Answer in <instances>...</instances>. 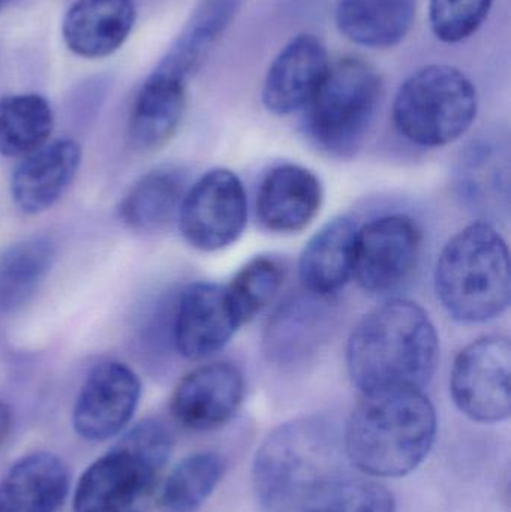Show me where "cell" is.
Masks as SVG:
<instances>
[{
	"label": "cell",
	"mask_w": 511,
	"mask_h": 512,
	"mask_svg": "<svg viewBox=\"0 0 511 512\" xmlns=\"http://www.w3.org/2000/svg\"><path fill=\"white\" fill-rule=\"evenodd\" d=\"M440 358V339L420 304L393 298L354 327L347 345V369L365 393L429 384Z\"/></svg>",
	"instance_id": "1"
},
{
	"label": "cell",
	"mask_w": 511,
	"mask_h": 512,
	"mask_svg": "<svg viewBox=\"0 0 511 512\" xmlns=\"http://www.w3.org/2000/svg\"><path fill=\"white\" fill-rule=\"evenodd\" d=\"M437 412L417 388L363 394L344 436V451L359 471L396 478L413 472L431 451Z\"/></svg>",
	"instance_id": "2"
},
{
	"label": "cell",
	"mask_w": 511,
	"mask_h": 512,
	"mask_svg": "<svg viewBox=\"0 0 511 512\" xmlns=\"http://www.w3.org/2000/svg\"><path fill=\"white\" fill-rule=\"evenodd\" d=\"M344 439L323 418H297L273 430L258 448L252 483L267 512H299L324 481L342 474Z\"/></svg>",
	"instance_id": "3"
},
{
	"label": "cell",
	"mask_w": 511,
	"mask_h": 512,
	"mask_svg": "<svg viewBox=\"0 0 511 512\" xmlns=\"http://www.w3.org/2000/svg\"><path fill=\"white\" fill-rule=\"evenodd\" d=\"M435 294L453 319L480 324L510 306V254L488 222H474L444 246L434 273Z\"/></svg>",
	"instance_id": "4"
},
{
	"label": "cell",
	"mask_w": 511,
	"mask_h": 512,
	"mask_svg": "<svg viewBox=\"0 0 511 512\" xmlns=\"http://www.w3.org/2000/svg\"><path fill=\"white\" fill-rule=\"evenodd\" d=\"M381 98L380 75L365 60L345 57L333 63L305 108L312 143L333 158H353L368 138Z\"/></svg>",
	"instance_id": "5"
},
{
	"label": "cell",
	"mask_w": 511,
	"mask_h": 512,
	"mask_svg": "<svg viewBox=\"0 0 511 512\" xmlns=\"http://www.w3.org/2000/svg\"><path fill=\"white\" fill-rule=\"evenodd\" d=\"M477 108L476 87L461 69L429 65L399 87L393 122L405 140L435 149L464 137L476 120Z\"/></svg>",
	"instance_id": "6"
},
{
	"label": "cell",
	"mask_w": 511,
	"mask_h": 512,
	"mask_svg": "<svg viewBox=\"0 0 511 512\" xmlns=\"http://www.w3.org/2000/svg\"><path fill=\"white\" fill-rule=\"evenodd\" d=\"M177 224L186 243L198 251L234 245L248 224L245 186L227 168L207 171L186 191Z\"/></svg>",
	"instance_id": "7"
},
{
	"label": "cell",
	"mask_w": 511,
	"mask_h": 512,
	"mask_svg": "<svg viewBox=\"0 0 511 512\" xmlns=\"http://www.w3.org/2000/svg\"><path fill=\"white\" fill-rule=\"evenodd\" d=\"M422 231L410 216L384 215L359 227L353 279L372 295H390L410 282L422 255Z\"/></svg>",
	"instance_id": "8"
},
{
	"label": "cell",
	"mask_w": 511,
	"mask_h": 512,
	"mask_svg": "<svg viewBox=\"0 0 511 512\" xmlns=\"http://www.w3.org/2000/svg\"><path fill=\"white\" fill-rule=\"evenodd\" d=\"M509 337L492 334L465 346L450 372V394L462 414L477 423H500L511 409Z\"/></svg>",
	"instance_id": "9"
},
{
	"label": "cell",
	"mask_w": 511,
	"mask_h": 512,
	"mask_svg": "<svg viewBox=\"0 0 511 512\" xmlns=\"http://www.w3.org/2000/svg\"><path fill=\"white\" fill-rule=\"evenodd\" d=\"M164 466L120 439L81 474L75 487L74 512H128L155 484Z\"/></svg>",
	"instance_id": "10"
},
{
	"label": "cell",
	"mask_w": 511,
	"mask_h": 512,
	"mask_svg": "<svg viewBox=\"0 0 511 512\" xmlns=\"http://www.w3.org/2000/svg\"><path fill=\"white\" fill-rule=\"evenodd\" d=\"M140 397L141 382L134 370L119 361H105L84 379L72 411V426L86 441H108L131 423Z\"/></svg>",
	"instance_id": "11"
},
{
	"label": "cell",
	"mask_w": 511,
	"mask_h": 512,
	"mask_svg": "<svg viewBox=\"0 0 511 512\" xmlns=\"http://www.w3.org/2000/svg\"><path fill=\"white\" fill-rule=\"evenodd\" d=\"M239 327L225 286L195 282L177 300L174 346L186 360H204L225 348Z\"/></svg>",
	"instance_id": "12"
},
{
	"label": "cell",
	"mask_w": 511,
	"mask_h": 512,
	"mask_svg": "<svg viewBox=\"0 0 511 512\" xmlns=\"http://www.w3.org/2000/svg\"><path fill=\"white\" fill-rule=\"evenodd\" d=\"M245 376L236 364L215 361L185 376L171 397V412L186 429L209 432L225 426L245 399Z\"/></svg>",
	"instance_id": "13"
},
{
	"label": "cell",
	"mask_w": 511,
	"mask_h": 512,
	"mask_svg": "<svg viewBox=\"0 0 511 512\" xmlns=\"http://www.w3.org/2000/svg\"><path fill=\"white\" fill-rule=\"evenodd\" d=\"M330 68L329 54L317 36L303 33L276 56L264 80V107L276 116L305 110Z\"/></svg>",
	"instance_id": "14"
},
{
	"label": "cell",
	"mask_w": 511,
	"mask_h": 512,
	"mask_svg": "<svg viewBox=\"0 0 511 512\" xmlns=\"http://www.w3.org/2000/svg\"><path fill=\"white\" fill-rule=\"evenodd\" d=\"M323 197V185L311 170L296 164L278 165L258 186L255 215L270 233H300L317 218Z\"/></svg>",
	"instance_id": "15"
},
{
	"label": "cell",
	"mask_w": 511,
	"mask_h": 512,
	"mask_svg": "<svg viewBox=\"0 0 511 512\" xmlns=\"http://www.w3.org/2000/svg\"><path fill=\"white\" fill-rule=\"evenodd\" d=\"M81 165L77 141L57 140L30 153L11 180L15 206L26 215L47 212L68 191Z\"/></svg>",
	"instance_id": "16"
},
{
	"label": "cell",
	"mask_w": 511,
	"mask_h": 512,
	"mask_svg": "<svg viewBox=\"0 0 511 512\" xmlns=\"http://www.w3.org/2000/svg\"><path fill=\"white\" fill-rule=\"evenodd\" d=\"M135 18L134 0H75L63 18V41L77 56L102 59L125 44Z\"/></svg>",
	"instance_id": "17"
},
{
	"label": "cell",
	"mask_w": 511,
	"mask_h": 512,
	"mask_svg": "<svg viewBox=\"0 0 511 512\" xmlns=\"http://www.w3.org/2000/svg\"><path fill=\"white\" fill-rule=\"evenodd\" d=\"M186 104V81L155 69L132 105L128 125L131 146L141 153L164 147L182 125Z\"/></svg>",
	"instance_id": "18"
},
{
	"label": "cell",
	"mask_w": 511,
	"mask_h": 512,
	"mask_svg": "<svg viewBox=\"0 0 511 512\" xmlns=\"http://www.w3.org/2000/svg\"><path fill=\"white\" fill-rule=\"evenodd\" d=\"M69 492V472L56 454L20 457L0 481V512H57Z\"/></svg>",
	"instance_id": "19"
},
{
	"label": "cell",
	"mask_w": 511,
	"mask_h": 512,
	"mask_svg": "<svg viewBox=\"0 0 511 512\" xmlns=\"http://www.w3.org/2000/svg\"><path fill=\"white\" fill-rule=\"evenodd\" d=\"M357 230L353 219L341 216L311 237L299 259L303 291L329 298L353 279Z\"/></svg>",
	"instance_id": "20"
},
{
	"label": "cell",
	"mask_w": 511,
	"mask_h": 512,
	"mask_svg": "<svg viewBox=\"0 0 511 512\" xmlns=\"http://www.w3.org/2000/svg\"><path fill=\"white\" fill-rule=\"evenodd\" d=\"M327 298L297 295L279 307L264 333V354L276 364H294L314 354L329 327Z\"/></svg>",
	"instance_id": "21"
},
{
	"label": "cell",
	"mask_w": 511,
	"mask_h": 512,
	"mask_svg": "<svg viewBox=\"0 0 511 512\" xmlns=\"http://www.w3.org/2000/svg\"><path fill=\"white\" fill-rule=\"evenodd\" d=\"M245 0H200L156 69L188 83L221 41Z\"/></svg>",
	"instance_id": "22"
},
{
	"label": "cell",
	"mask_w": 511,
	"mask_h": 512,
	"mask_svg": "<svg viewBox=\"0 0 511 512\" xmlns=\"http://www.w3.org/2000/svg\"><path fill=\"white\" fill-rule=\"evenodd\" d=\"M336 26L354 44L368 48L398 45L413 27L414 0H339Z\"/></svg>",
	"instance_id": "23"
},
{
	"label": "cell",
	"mask_w": 511,
	"mask_h": 512,
	"mask_svg": "<svg viewBox=\"0 0 511 512\" xmlns=\"http://www.w3.org/2000/svg\"><path fill=\"white\" fill-rule=\"evenodd\" d=\"M188 177L180 168L159 167L144 174L120 204V218L138 233H158L179 216Z\"/></svg>",
	"instance_id": "24"
},
{
	"label": "cell",
	"mask_w": 511,
	"mask_h": 512,
	"mask_svg": "<svg viewBox=\"0 0 511 512\" xmlns=\"http://www.w3.org/2000/svg\"><path fill=\"white\" fill-rule=\"evenodd\" d=\"M54 261L50 240L32 237L0 252V313L26 306L44 283Z\"/></svg>",
	"instance_id": "25"
},
{
	"label": "cell",
	"mask_w": 511,
	"mask_h": 512,
	"mask_svg": "<svg viewBox=\"0 0 511 512\" xmlns=\"http://www.w3.org/2000/svg\"><path fill=\"white\" fill-rule=\"evenodd\" d=\"M53 126V110L44 96H5L0 99V155L26 158L47 144Z\"/></svg>",
	"instance_id": "26"
},
{
	"label": "cell",
	"mask_w": 511,
	"mask_h": 512,
	"mask_svg": "<svg viewBox=\"0 0 511 512\" xmlns=\"http://www.w3.org/2000/svg\"><path fill=\"white\" fill-rule=\"evenodd\" d=\"M225 460L213 451L195 453L183 459L168 475L159 493L164 512H194L221 483Z\"/></svg>",
	"instance_id": "27"
},
{
	"label": "cell",
	"mask_w": 511,
	"mask_h": 512,
	"mask_svg": "<svg viewBox=\"0 0 511 512\" xmlns=\"http://www.w3.org/2000/svg\"><path fill=\"white\" fill-rule=\"evenodd\" d=\"M299 512H396L392 493L377 481L336 475L303 502Z\"/></svg>",
	"instance_id": "28"
},
{
	"label": "cell",
	"mask_w": 511,
	"mask_h": 512,
	"mask_svg": "<svg viewBox=\"0 0 511 512\" xmlns=\"http://www.w3.org/2000/svg\"><path fill=\"white\" fill-rule=\"evenodd\" d=\"M285 268L272 256H257L246 262L225 286L240 325L263 312L284 285Z\"/></svg>",
	"instance_id": "29"
},
{
	"label": "cell",
	"mask_w": 511,
	"mask_h": 512,
	"mask_svg": "<svg viewBox=\"0 0 511 512\" xmlns=\"http://www.w3.org/2000/svg\"><path fill=\"white\" fill-rule=\"evenodd\" d=\"M494 0H431L429 21L434 35L446 44L473 36L488 17Z\"/></svg>",
	"instance_id": "30"
},
{
	"label": "cell",
	"mask_w": 511,
	"mask_h": 512,
	"mask_svg": "<svg viewBox=\"0 0 511 512\" xmlns=\"http://www.w3.org/2000/svg\"><path fill=\"white\" fill-rule=\"evenodd\" d=\"M9 432H11V412L5 403L0 402V450L5 445Z\"/></svg>",
	"instance_id": "31"
},
{
	"label": "cell",
	"mask_w": 511,
	"mask_h": 512,
	"mask_svg": "<svg viewBox=\"0 0 511 512\" xmlns=\"http://www.w3.org/2000/svg\"><path fill=\"white\" fill-rule=\"evenodd\" d=\"M6 2H8V0H0V11H2L3 6L6 5Z\"/></svg>",
	"instance_id": "32"
},
{
	"label": "cell",
	"mask_w": 511,
	"mask_h": 512,
	"mask_svg": "<svg viewBox=\"0 0 511 512\" xmlns=\"http://www.w3.org/2000/svg\"><path fill=\"white\" fill-rule=\"evenodd\" d=\"M128 512H140V511H132V510H131V511H128Z\"/></svg>",
	"instance_id": "33"
}]
</instances>
